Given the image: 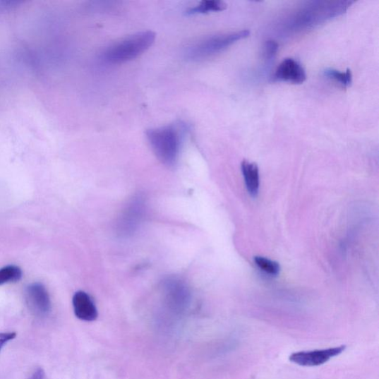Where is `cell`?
<instances>
[{
	"mask_svg": "<svg viewBox=\"0 0 379 379\" xmlns=\"http://www.w3.org/2000/svg\"><path fill=\"white\" fill-rule=\"evenodd\" d=\"M185 128L175 124L150 129L147 139L157 158L164 164L172 166L178 160Z\"/></svg>",
	"mask_w": 379,
	"mask_h": 379,
	"instance_id": "1",
	"label": "cell"
},
{
	"mask_svg": "<svg viewBox=\"0 0 379 379\" xmlns=\"http://www.w3.org/2000/svg\"><path fill=\"white\" fill-rule=\"evenodd\" d=\"M156 34L146 31L135 34L112 45L104 53L103 59L106 63L120 64L138 58L152 45Z\"/></svg>",
	"mask_w": 379,
	"mask_h": 379,
	"instance_id": "2",
	"label": "cell"
},
{
	"mask_svg": "<svg viewBox=\"0 0 379 379\" xmlns=\"http://www.w3.org/2000/svg\"><path fill=\"white\" fill-rule=\"evenodd\" d=\"M352 4V2H342L341 5L337 3L333 6L332 4L328 5L329 3H318V5L314 3L313 5L308 6L296 13L294 18V25L303 28L318 25L327 19L337 16Z\"/></svg>",
	"mask_w": 379,
	"mask_h": 379,
	"instance_id": "3",
	"label": "cell"
},
{
	"mask_svg": "<svg viewBox=\"0 0 379 379\" xmlns=\"http://www.w3.org/2000/svg\"><path fill=\"white\" fill-rule=\"evenodd\" d=\"M249 35L250 32L246 30V31L207 38L193 45L187 54L188 57L193 60L209 57L224 51L232 44Z\"/></svg>",
	"mask_w": 379,
	"mask_h": 379,
	"instance_id": "4",
	"label": "cell"
},
{
	"mask_svg": "<svg viewBox=\"0 0 379 379\" xmlns=\"http://www.w3.org/2000/svg\"><path fill=\"white\" fill-rule=\"evenodd\" d=\"M346 349L344 345L311 351H301L292 354L289 359L302 367H317L324 365L332 358L342 354Z\"/></svg>",
	"mask_w": 379,
	"mask_h": 379,
	"instance_id": "5",
	"label": "cell"
},
{
	"mask_svg": "<svg viewBox=\"0 0 379 379\" xmlns=\"http://www.w3.org/2000/svg\"><path fill=\"white\" fill-rule=\"evenodd\" d=\"M27 304L35 314L40 316L47 315L52 309L51 299L45 287L35 282L29 284L25 291Z\"/></svg>",
	"mask_w": 379,
	"mask_h": 379,
	"instance_id": "6",
	"label": "cell"
},
{
	"mask_svg": "<svg viewBox=\"0 0 379 379\" xmlns=\"http://www.w3.org/2000/svg\"><path fill=\"white\" fill-rule=\"evenodd\" d=\"M275 80L293 84H302L307 79L306 71L296 60L287 58L278 66Z\"/></svg>",
	"mask_w": 379,
	"mask_h": 379,
	"instance_id": "7",
	"label": "cell"
},
{
	"mask_svg": "<svg viewBox=\"0 0 379 379\" xmlns=\"http://www.w3.org/2000/svg\"><path fill=\"white\" fill-rule=\"evenodd\" d=\"M72 301L75 315L79 320L85 322H93L97 320L98 317L97 307L88 294L78 291L74 294Z\"/></svg>",
	"mask_w": 379,
	"mask_h": 379,
	"instance_id": "8",
	"label": "cell"
},
{
	"mask_svg": "<svg viewBox=\"0 0 379 379\" xmlns=\"http://www.w3.org/2000/svg\"><path fill=\"white\" fill-rule=\"evenodd\" d=\"M241 172L243 174L248 193L255 197L260 191V172L255 163L248 161L241 162Z\"/></svg>",
	"mask_w": 379,
	"mask_h": 379,
	"instance_id": "9",
	"label": "cell"
},
{
	"mask_svg": "<svg viewBox=\"0 0 379 379\" xmlns=\"http://www.w3.org/2000/svg\"><path fill=\"white\" fill-rule=\"evenodd\" d=\"M226 8L227 5L224 2L217 1V0H205V1H203L200 4L188 9L187 14L195 15L217 12L224 11Z\"/></svg>",
	"mask_w": 379,
	"mask_h": 379,
	"instance_id": "10",
	"label": "cell"
},
{
	"mask_svg": "<svg viewBox=\"0 0 379 379\" xmlns=\"http://www.w3.org/2000/svg\"><path fill=\"white\" fill-rule=\"evenodd\" d=\"M23 271L18 266L8 265L0 268V285L17 282L21 279Z\"/></svg>",
	"mask_w": 379,
	"mask_h": 379,
	"instance_id": "11",
	"label": "cell"
},
{
	"mask_svg": "<svg viewBox=\"0 0 379 379\" xmlns=\"http://www.w3.org/2000/svg\"><path fill=\"white\" fill-rule=\"evenodd\" d=\"M324 75L328 79L339 83L344 88L351 86L352 83V73L350 69H347L345 72H340L335 69L329 68L324 71Z\"/></svg>",
	"mask_w": 379,
	"mask_h": 379,
	"instance_id": "12",
	"label": "cell"
},
{
	"mask_svg": "<svg viewBox=\"0 0 379 379\" xmlns=\"http://www.w3.org/2000/svg\"><path fill=\"white\" fill-rule=\"evenodd\" d=\"M254 262L258 267L269 275L277 276L279 274L280 265L275 261H272L265 257L255 256Z\"/></svg>",
	"mask_w": 379,
	"mask_h": 379,
	"instance_id": "13",
	"label": "cell"
},
{
	"mask_svg": "<svg viewBox=\"0 0 379 379\" xmlns=\"http://www.w3.org/2000/svg\"><path fill=\"white\" fill-rule=\"evenodd\" d=\"M278 50V44L275 41H267L264 49V55L266 59L270 60L274 57Z\"/></svg>",
	"mask_w": 379,
	"mask_h": 379,
	"instance_id": "14",
	"label": "cell"
},
{
	"mask_svg": "<svg viewBox=\"0 0 379 379\" xmlns=\"http://www.w3.org/2000/svg\"><path fill=\"white\" fill-rule=\"evenodd\" d=\"M17 337V333L15 332H0V351L3 347L10 341L14 339Z\"/></svg>",
	"mask_w": 379,
	"mask_h": 379,
	"instance_id": "15",
	"label": "cell"
},
{
	"mask_svg": "<svg viewBox=\"0 0 379 379\" xmlns=\"http://www.w3.org/2000/svg\"><path fill=\"white\" fill-rule=\"evenodd\" d=\"M29 379H44V373L42 369H37Z\"/></svg>",
	"mask_w": 379,
	"mask_h": 379,
	"instance_id": "16",
	"label": "cell"
}]
</instances>
